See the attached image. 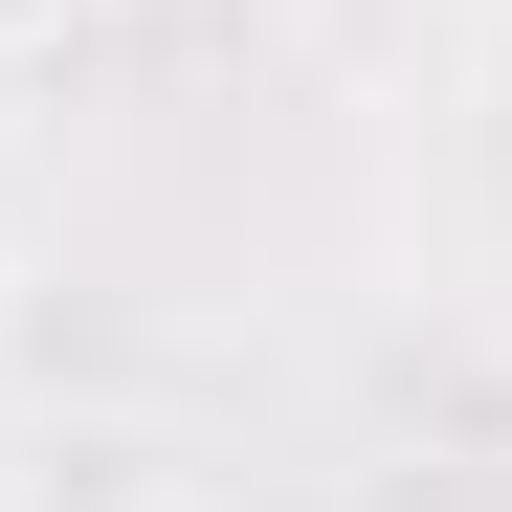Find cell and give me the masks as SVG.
I'll return each mask as SVG.
<instances>
[{
    "instance_id": "6da1fadb",
    "label": "cell",
    "mask_w": 512,
    "mask_h": 512,
    "mask_svg": "<svg viewBox=\"0 0 512 512\" xmlns=\"http://www.w3.org/2000/svg\"><path fill=\"white\" fill-rule=\"evenodd\" d=\"M23 23H67V0H0V45H23Z\"/></svg>"
}]
</instances>
